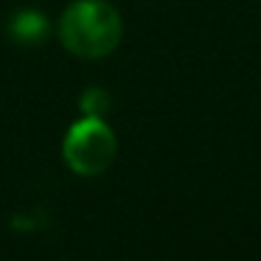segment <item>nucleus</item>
Segmentation results:
<instances>
[{
	"instance_id": "obj_3",
	"label": "nucleus",
	"mask_w": 261,
	"mask_h": 261,
	"mask_svg": "<svg viewBox=\"0 0 261 261\" xmlns=\"http://www.w3.org/2000/svg\"><path fill=\"white\" fill-rule=\"evenodd\" d=\"M9 37L17 45H40L48 37V20L37 9H20L9 20Z\"/></svg>"
},
{
	"instance_id": "obj_4",
	"label": "nucleus",
	"mask_w": 261,
	"mask_h": 261,
	"mask_svg": "<svg viewBox=\"0 0 261 261\" xmlns=\"http://www.w3.org/2000/svg\"><path fill=\"white\" fill-rule=\"evenodd\" d=\"M110 98L104 96L101 90H87L85 98H82V110H85V115H93V118H101V113L107 110Z\"/></svg>"
},
{
	"instance_id": "obj_2",
	"label": "nucleus",
	"mask_w": 261,
	"mask_h": 261,
	"mask_svg": "<svg viewBox=\"0 0 261 261\" xmlns=\"http://www.w3.org/2000/svg\"><path fill=\"white\" fill-rule=\"evenodd\" d=\"M115 160V135L101 118L85 115L65 135V163L82 177L107 171Z\"/></svg>"
},
{
	"instance_id": "obj_1",
	"label": "nucleus",
	"mask_w": 261,
	"mask_h": 261,
	"mask_svg": "<svg viewBox=\"0 0 261 261\" xmlns=\"http://www.w3.org/2000/svg\"><path fill=\"white\" fill-rule=\"evenodd\" d=\"M121 17L104 0H76L59 20V40L70 54L82 59L107 57L121 42Z\"/></svg>"
}]
</instances>
